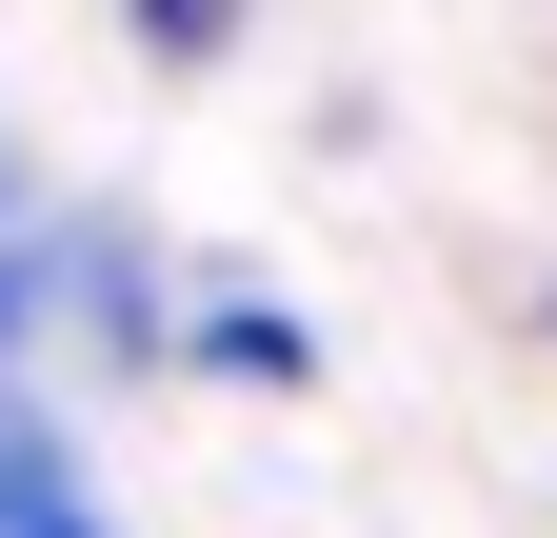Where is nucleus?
Here are the masks:
<instances>
[{
  "mask_svg": "<svg viewBox=\"0 0 557 538\" xmlns=\"http://www.w3.org/2000/svg\"><path fill=\"white\" fill-rule=\"evenodd\" d=\"M0 340H40V259L21 240H0Z\"/></svg>",
  "mask_w": 557,
  "mask_h": 538,
  "instance_id": "20e7f679",
  "label": "nucleus"
},
{
  "mask_svg": "<svg viewBox=\"0 0 557 538\" xmlns=\"http://www.w3.org/2000/svg\"><path fill=\"white\" fill-rule=\"evenodd\" d=\"M0 538H120L81 479H60V439H40V419H0Z\"/></svg>",
  "mask_w": 557,
  "mask_h": 538,
  "instance_id": "f257e3e1",
  "label": "nucleus"
},
{
  "mask_svg": "<svg viewBox=\"0 0 557 538\" xmlns=\"http://www.w3.org/2000/svg\"><path fill=\"white\" fill-rule=\"evenodd\" d=\"M239 40V0H139V60H220Z\"/></svg>",
  "mask_w": 557,
  "mask_h": 538,
  "instance_id": "7ed1b4c3",
  "label": "nucleus"
},
{
  "mask_svg": "<svg viewBox=\"0 0 557 538\" xmlns=\"http://www.w3.org/2000/svg\"><path fill=\"white\" fill-rule=\"evenodd\" d=\"M537 319H557V299H537Z\"/></svg>",
  "mask_w": 557,
  "mask_h": 538,
  "instance_id": "39448f33",
  "label": "nucleus"
},
{
  "mask_svg": "<svg viewBox=\"0 0 557 538\" xmlns=\"http://www.w3.org/2000/svg\"><path fill=\"white\" fill-rule=\"evenodd\" d=\"M180 340H199V359H220V379H299V319H278V299H199V319H180Z\"/></svg>",
  "mask_w": 557,
  "mask_h": 538,
  "instance_id": "f03ea898",
  "label": "nucleus"
}]
</instances>
